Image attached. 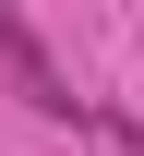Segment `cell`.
<instances>
[{
    "instance_id": "6da1fadb",
    "label": "cell",
    "mask_w": 144,
    "mask_h": 156,
    "mask_svg": "<svg viewBox=\"0 0 144 156\" xmlns=\"http://www.w3.org/2000/svg\"><path fill=\"white\" fill-rule=\"evenodd\" d=\"M0 72H12V96H24V108H48V120H84V108H96V96H72V72L48 60V36L12 12V0H0Z\"/></svg>"
},
{
    "instance_id": "7a4b0ae2",
    "label": "cell",
    "mask_w": 144,
    "mask_h": 156,
    "mask_svg": "<svg viewBox=\"0 0 144 156\" xmlns=\"http://www.w3.org/2000/svg\"><path fill=\"white\" fill-rule=\"evenodd\" d=\"M84 120H96V132L120 144V156H144V120H132V108H84Z\"/></svg>"
}]
</instances>
